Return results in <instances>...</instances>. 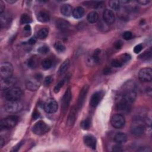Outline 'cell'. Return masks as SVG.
<instances>
[{"label":"cell","instance_id":"cell-25","mask_svg":"<svg viewBox=\"0 0 152 152\" xmlns=\"http://www.w3.org/2000/svg\"><path fill=\"white\" fill-rule=\"evenodd\" d=\"M69 64H70V61H69V59H65L62 63V64L60 65L59 69H58V74L59 75H62L64 74L66 71V70L68 69V68H69Z\"/></svg>","mask_w":152,"mask_h":152},{"label":"cell","instance_id":"cell-47","mask_svg":"<svg viewBox=\"0 0 152 152\" xmlns=\"http://www.w3.org/2000/svg\"><path fill=\"white\" fill-rule=\"evenodd\" d=\"M111 72H112V69L109 67H106L103 69V74L104 75H108V74H110Z\"/></svg>","mask_w":152,"mask_h":152},{"label":"cell","instance_id":"cell-42","mask_svg":"<svg viewBox=\"0 0 152 152\" xmlns=\"http://www.w3.org/2000/svg\"><path fill=\"white\" fill-rule=\"evenodd\" d=\"M52 77L50 76H48L45 78V80H44V84L46 86H48L52 81Z\"/></svg>","mask_w":152,"mask_h":152},{"label":"cell","instance_id":"cell-43","mask_svg":"<svg viewBox=\"0 0 152 152\" xmlns=\"http://www.w3.org/2000/svg\"><path fill=\"white\" fill-rule=\"evenodd\" d=\"M142 49V46L141 44H138L137 45H136L134 48V52L135 53H138L139 52H140Z\"/></svg>","mask_w":152,"mask_h":152},{"label":"cell","instance_id":"cell-9","mask_svg":"<svg viewBox=\"0 0 152 152\" xmlns=\"http://www.w3.org/2000/svg\"><path fill=\"white\" fill-rule=\"evenodd\" d=\"M110 122L114 128L116 129H119L124 126L125 124V119L124 115L120 113H117L112 116Z\"/></svg>","mask_w":152,"mask_h":152},{"label":"cell","instance_id":"cell-15","mask_svg":"<svg viewBox=\"0 0 152 152\" xmlns=\"http://www.w3.org/2000/svg\"><path fill=\"white\" fill-rule=\"evenodd\" d=\"M103 96V93L102 91H96L91 96L90 99V106L93 107H96L99 102H100L101 99H102Z\"/></svg>","mask_w":152,"mask_h":152},{"label":"cell","instance_id":"cell-28","mask_svg":"<svg viewBox=\"0 0 152 152\" xmlns=\"http://www.w3.org/2000/svg\"><path fill=\"white\" fill-rule=\"evenodd\" d=\"M41 65L44 69H49L52 66L53 61L50 58H46L42 61Z\"/></svg>","mask_w":152,"mask_h":152},{"label":"cell","instance_id":"cell-16","mask_svg":"<svg viewBox=\"0 0 152 152\" xmlns=\"http://www.w3.org/2000/svg\"><path fill=\"white\" fill-rule=\"evenodd\" d=\"M15 80L12 77L6 79L1 78V89L2 90H7L12 87L13 85L15 84Z\"/></svg>","mask_w":152,"mask_h":152},{"label":"cell","instance_id":"cell-5","mask_svg":"<svg viewBox=\"0 0 152 152\" xmlns=\"http://www.w3.org/2000/svg\"><path fill=\"white\" fill-rule=\"evenodd\" d=\"M42 74H37L33 78H29L26 83V88L30 91H34L38 90L40 85V80L42 79Z\"/></svg>","mask_w":152,"mask_h":152},{"label":"cell","instance_id":"cell-29","mask_svg":"<svg viewBox=\"0 0 152 152\" xmlns=\"http://www.w3.org/2000/svg\"><path fill=\"white\" fill-rule=\"evenodd\" d=\"M151 49L149 50H147L146 51H145L144 53H142V54H141L138 58L143 61H147V60H149L151 59L152 54H151Z\"/></svg>","mask_w":152,"mask_h":152},{"label":"cell","instance_id":"cell-13","mask_svg":"<svg viewBox=\"0 0 152 152\" xmlns=\"http://www.w3.org/2000/svg\"><path fill=\"white\" fill-rule=\"evenodd\" d=\"M88 88H89V86L88 85H85L84 86V87L81 88L80 94H79V96H78V102H77V107L76 108L78 110H80L81 109L83 104L84 102L85 99L86 97L87 94L88 93Z\"/></svg>","mask_w":152,"mask_h":152},{"label":"cell","instance_id":"cell-27","mask_svg":"<svg viewBox=\"0 0 152 152\" xmlns=\"http://www.w3.org/2000/svg\"><path fill=\"white\" fill-rule=\"evenodd\" d=\"M1 27H2L3 26H7L8 24H9L11 22V17L10 16V15H9V14H1Z\"/></svg>","mask_w":152,"mask_h":152},{"label":"cell","instance_id":"cell-41","mask_svg":"<svg viewBox=\"0 0 152 152\" xmlns=\"http://www.w3.org/2000/svg\"><path fill=\"white\" fill-rule=\"evenodd\" d=\"M113 46V48L115 49L118 50V49H120L122 47L123 43H122V42L121 40H117V41L114 42Z\"/></svg>","mask_w":152,"mask_h":152},{"label":"cell","instance_id":"cell-8","mask_svg":"<svg viewBox=\"0 0 152 152\" xmlns=\"http://www.w3.org/2000/svg\"><path fill=\"white\" fill-rule=\"evenodd\" d=\"M43 107L46 113H53L57 111L58 104L54 99L49 98L44 103Z\"/></svg>","mask_w":152,"mask_h":152},{"label":"cell","instance_id":"cell-20","mask_svg":"<svg viewBox=\"0 0 152 152\" xmlns=\"http://www.w3.org/2000/svg\"><path fill=\"white\" fill-rule=\"evenodd\" d=\"M72 7L69 4H64L61 7V12L65 17L70 16L72 13Z\"/></svg>","mask_w":152,"mask_h":152},{"label":"cell","instance_id":"cell-33","mask_svg":"<svg viewBox=\"0 0 152 152\" xmlns=\"http://www.w3.org/2000/svg\"><path fill=\"white\" fill-rule=\"evenodd\" d=\"M90 125H91V122H90V120L89 118H87V119L83 120L80 123V126L81 127V128H83V129H85V130L88 129L90 127Z\"/></svg>","mask_w":152,"mask_h":152},{"label":"cell","instance_id":"cell-10","mask_svg":"<svg viewBox=\"0 0 152 152\" xmlns=\"http://www.w3.org/2000/svg\"><path fill=\"white\" fill-rule=\"evenodd\" d=\"M71 91L70 88H68L65 91L61 102V109L63 113H65L68 108L71 100Z\"/></svg>","mask_w":152,"mask_h":152},{"label":"cell","instance_id":"cell-34","mask_svg":"<svg viewBox=\"0 0 152 152\" xmlns=\"http://www.w3.org/2000/svg\"><path fill=\"white\" fill-rule=\"evenodd\" d=\"M31 22V19L28 15L24 14L21 15L20 18L21 24H29Z\"/></svg>","mask_w":152,"mask_h":152},{"label":"cell","instance_id":"cell-36","mask_svg":"<svg viewBox=\"0 0 152 152\" xmlns=\"http://www.w3.org/2000/svg\"><path fill=\"white\" fill-rule=\"evenodd\" d=\"M37 52L42 55L48 53L49 52V48L47 45H43L37 49Z\"/></svg>","mask_w":152,"mask_h":152},{"label":"cell","instance_id":"cell-14","mask_svg":"<svg viewBox=\"0 0 152 152\" xmlns=\"http://www.w3.org/2000/svg\"><path fill=\"white\" fill-rule=\"evenodd\" d=\"M103 19L107 24H112L115 21V16L113 12L108 9H106L103 13Z\"/></svg>","mask_w":152,"mask_h":152},{"label":"cell","instance_id":"cell-21","mask_svg":"<svg viewBox=\"0 0 152 152\" xmlns=\"http://www.w3.org/2000/svg\"><path fill=\"white\" fill-rule=\"evenodd\" d=\"M55 26L59 30H66L69 26V23L66 20L59 18L56 21Z\"/></svg>","mask_w":152,"mask_h":152},{"label":"cell","instance_id":"cell-7","mask_svg":"<svg viewBox=\"0 0 152 152\" xmlns=\"http://www.w3.org/2000/svg\"><path fill=\"white\" fill-rule=\"evenodd\" d=\"M18 121V118L17 116H10L1 121L0 126L1 128L4 129H11L16 125Z\"/></svg>","mask_w":152,"mask_h":152},{"label":"cell","instance_id":"cell-3","mask_svg":"<svg viewBox=\"0 0 152 152\" xmlns=\"http://www.w3.org/2000/svg\"><path fill=\"white\" fill-rule=\"evenodd\" d=\"M13 73V66L8 62H2L0 65V75L1 79H6L12 77Z\"/></svg>","mask_w":152,"mask_h":152},{"label":"cell","instance_id":"cell-37","mask_svg":"<svg viewBox=\"0 0 152 152\" xmlns=\"http://www.w3.org/2000/svg\"><path fill=\"white\" fill-rule=\"evenodd\" d=\"M131 55L129 54H128V53H124V54H122L121 56V57H120V58L119 59L123 64V65H124L125 63L128 62L131 59Z\"/></svg>","mask_w":152,"mask_h":152},{"label":"cell","instance_id":"cell-44","mask_svg":"<svg viewBox=\"0 0 152 152\" xmlns=\"http://www.w3.org/2000/svg\"><path fill=\"white\" fill-rule=\"evenodd\" d=\"M112 151H116V152H119V151H122L123 149L122 148V147L119 145H116L115 146L113 147L112 148Z\"/></svg>","mask_w":152,"mask_h":152},{"label":"cell","instance_id":"cell-30","mask_svg":"<svg viewBox=\"0 0 152 152\" xmlns=\"http://www.w3.org/2000/svg\"><path fill=\"white\" fill-rule=\"evenodd\" d=\"M38 64L37 59L35 56H31L27 62V65L30 68H34L37 66Z\"/></svg>","mask_w":152,"mask_h":152},{"label":"cell","instance_id":"cell-31","mask_svg":"<svg viewBox=\"0 0 152 152\" xmlns=\"http://www.w3.org/2000/svg\"><path fill=\"white\" fill-rule=\"evenodd\" d=\"M48 35V30L45 28L40 29L37 33V36L40 39H43L46 38Z\"/></svg>","mask_w":152,"mask_h":152},{"label":"cell","instance_id":"cell-40","mask_svg":"<svg viewBox=\"0 0 152 152\" xmlns=\"http://www.w3.org/2000/svg\"><path fill=\"white\" fill-rule=\"evenodd\" d=\"M123 38L126 40H130L132 37V33L129 31H125L124 33H123Z\"/></svg>","mask_w":152,"mask_h":152},{"label":"cell","instance_id":"cell-46","mask_svg":"<svg viewBox=\"0 0 152 152\" xmlns=\"http://www.w3.org/2000/svg\"><path fill=\"white\" fill-rule=\"evenodd\" d=\"M22 142H19L18 144H17L15 146H14V147H13V149L11 150L12 151H17L19 149H20V147L21 146V145H22Z\"/></svg>","mask_w":152,"mask_h":152},{"label":"cell","instance_id":"cell-24","mask_svg":"<svg viewBox=\"0 0 152 152\" xmlns=\"http://www.w3.org/2000/svg\"><path fill=\"white\" fill-rule=\"evenodd\" d=\"M84 12H85L84 9L83 7H77L73 10L72 15L75 18L78 19V18H81L84 15Z\"/></svg>","mask_w":152,"mask_h":152},{"label":"cell","instance_id":"cell-39","mask_svg":"<svg viewBox=\"0 0 152 152\" xmlns=\"http://www.w3.org/2000/svg\"><path fill=\"white\" fill-rule=\"evenodd\" d=\"M111 65L113 67L118 68V67H121L123 65V64L121 62V61L119 59H115L112 61Z\"/></svg>","mask_w":152,"mask_h":152},{"label":"cell","instance_id":"cell-26","mask_svg":"<svg viewBox=\"0 0 152 152\" xmlns=\"http://www.w3.org/2000/svg\"><path fill=\"white\" fill-rule=\"evenodd\" d=\"M87 20L90 23H96L99 20V14L96 11H91L87 17Z\"/></svg>","mask_w":152,"mask_h":152},{"label":"cell","instance_id":"cell-6","mask_svg":"<svg viewBox=\"0 0 152 152\" xmlns=\"http://www.w3.org/2000/svg\"><path fill=\"white\" fill-rule=\"evenodd\" d=\"M49 130V126L43 121H39L32 126V131L37 135H42Z\"/></svg>","mask_w":152,"mask_h":152},{"label":"cell","instance_id":"cell-50","mask_svg":"<svg viewBox=\"0 0 152 152\" xmlns=\"http://www.w3.org/2000/svg\"><path fill=\"white\" fill-rule=\"evenodd\" d=\"M30 30H31V27H30V26L28 25V24L26 25V26H24V30L25 31H30Z\"/></svg>","mask_w":152,"mask_h":152},{"label":"cell","instance_id":"cell-22","mask_svg":"<svg viewBox=\"0 0 152 152\" xmlns=\"http://www.w3.org/2000/svg\"><path fill=\"white\" fill-rule=\"evenodd\" d=\"M37 20L42 23H46L50 20V15L45 11H40L37 14Z\"/></svg>","mask_w":152,"mask_h":152},{"label":"cell","instance_id":"cell-49","mask_svg":"<svg viewBox=\"0 0 152 152\" xmlns=\"http://www.w3.org/2000/svg\"><path fill=\"white\" fill-rule=\"evenodd\" d=\"M36 42V39L35 37H31L28 41V43L29 45H34Z\"/></svg>","mask_w":152,"mask_h":152},{"label":"cell","instance_id":"cell-32","mask_svg":"<svg viewBox=\"0 0 152 152\" xmlns=\"http://www.w3.org/2000/svg\"><path fill=\"white\" fill-rule=\"evenodd\" d=\"M109 5L112 10L115 11H117L120 8V1H110L109 2Z\"/></svg>","mask_w":152,"mask_h":152},{"label":"cell","instance_id":"cell-2","mask_svg":"<svg viewBox=\"0 0 152 152\" xmlns=\"http://www.w3.org/2000/svg\"><path fill=\"white\" fill-rule=\"evenodd\" d=\"M23 91L18 87H11L5 91V97L8 101L18 100L23 96Z\"/></svg>","mask_w":152,"mask_h":152},{"label":"cell","instance_id":"cell-51","mask_svg":"<svg viewBox=\"0 0 152 152\" xmlns=\"http://www.w3.org/2000/svg\"><path fill=\"white\" fill-rule=\"evenodd\" d=\"M4 142H5V141H4V140L3 137L2 136H1L0 137V147H3V145L4 144Z\"/></svg>","mask_w":152,"mask_h":152},{"label":"cell","instance_id":"cell-17","mask_svg":"<svg viewBox=\"0 0 152 152\" xmlns=\"http://www.w3.org/2000/svg\"><path fill=\"white\" fill-rule=\"evenodd\" d=\"M84 144L88 147L92 149H96L97 140L96 138L92 135H87L83 138Z\"/></svg>","mask_w":152,"mask_h":152},{"label":"cell","instance_id":"cell-35","mask_svg":"<svg viewBox=\"0 0 152 152\" xmlns=\"http://www.w3.org/2000/svg\"><path fill=\"white\" fill-rule=\"evenodd\" d=\"M54 48L56 51L59 53L64 52L65 50V47L64 45L61 43L60 42H56L54 45Z\"/></svg>","mask_w":152,"mask_h":152},{"label":"cell","instance_id":"cell-48","mask_svg":"<svg viewBox=\"0 0 152 152\" xmlns=\"http://www.w3.org/2000/svg\"><path fill=\"white\" fill-rule=\"evenodd\" d=\"M150 1H147V0H140V1H137V2L141 5H147L148 4Z\"/></svg>","mask_w":152,"mask_h":152},{"label":"cell","instance_id":"cell-4","mask_svg":"<svg viewBox=\"0 0 152 152\" xmlns=\"http://www.w3.org/2000/svg\"><path fill=\"white\" fill-rule=\"evenodd\" d=\"M23 108V103L18 100L8 101L5 105V110L8 113H15L21 111Z\"/></svg>","mask_w":152,"mask_h":152},{"label":"cell","instance_id":"cell-1","mask_svg":"<svg viewBox=\"0 0 152 152\" xmlns=\"http://www.w3.org/2000/svg\"><path fill=\"white\" fill-rule=\"evenodd\" d=\"M147 124L141 118L134 120L131 125V132L135 136L142 135L145 130Z\"/></svg>","mask_w":152,"mask_h":152},{"label":"cell","instance_id":"cell-23","mask_svg":"<svg viewBox=\"0 0 152 152\" xmlns=\"http://www.w3.org/2000/svg\"><path fill=\"white\" fill-rule=\"evenodd\" d=\"M114 141L119 144L124 143L127 141V135L124 132H118L114 137Z\"/></svg>","mask_w":152,"mask_h":152},{"label":"cell","instance_id":"cell-52","mask_svg":"<svg viewBox=\"0 0 152 152\" xmlns=\"http://www.w3.org/2000/svg\"><path fill=\"white\" fill-rule=\"evenodd\" d=\"M33 114V118H34V119H37V118L39 116V113L37 112H36V111H35Z\"/></svg>","mask_w":152,"mask_h":152},{"label":"cell","instance_id":"cell-11","mask_svg":"<svg viewBox=\"0 0 152 152\" xmlns=\"http://www.w3.org/2000/svg\"><path fill=\"white\" fill-rule=\"evenodd\" d=\"M101 53V50L99 49H95L92 53L88 55L87 58V63L90 66L96 65L100 60V55Z\"/></svg>","mask_w":152,"mask_h":152},{"label":"cell","instance_id":"cell-12","mask_svg":"<svg viewBox=\"0 0 152 152\" xmlns=\"http://www.w3.org/2000/svg\"><path fill=\"white\" fill-rule=\"evenodd\" d=\"M139 79L144 82H150L152 80V69L150 68H144L140 70Z\"/></svg>","mask_w":152,"mask_h":152},{"label":"cell","instance_id":"cell-18","mask_svg":"<svg viewBox=\"0 0 152 152\" xmlns=\"http://www.w3.org/2000/svg\"><path fill=\"white\" fill-rule=\"evenodd\" d=\"M130 103L122 100H121L117 104V109L118 110L122 112V113H127L131 110V105Z\"/></svg>","mask_w":152,"mask_h":152},{"label":"cell","instance_id":"cell-45","mask_svg":"<svg viewBox=\"0 0 152 152\" xmlns=\"http://www.w3.org/2000/svg\"><path fill=\"white\" fill-rule=\"evenodd\" d=\"M5 10V4L2 1H0V14H3Z\"/></svg>","mask_w":152,"mask_h":152},{"label":"cell","instance_id":"cell-38","mask_svg":"<svg viewBox=\"0 0 152 152\" xmlns=\"http://www.w3.org/2000/svg\"><path fill=\"white\" fill-rule=\"evenodd\" d=\"M64 83H65V80H62L59 81L56 84V86H55V87H54V88H53L54 92H55V93H58L60 91V90H61V88L62 87V86H64Z\"/></svg>","mask_w":152,"mask_h":152},{"label":"cell","instance_id":"cell-53","mask_svg":"<svg viewBox=\"0 0 152 152\" xmlns=\"http://www.w3.org/2000/svg\"><path fill=\"white\" fill-rule=\"evenodd\" d=\"M8 3H10V4H14L17 1H14V0H7L6 1Z\"/></svg>","mask_w":152,"mask_h":152},{"label":"cell","instance_id":"cell-19","mask_svg":"<svg viewBox=\"0 0 152 152\" xmlns=\"http://www.w3.org/2000/svg\"><path fill=\"white\" fill-rule=\"evenodd\" d=\"M76 109H77L76 107L75 108L72 107L69 113L67 121H66V125L68 127L72 126L75 122V121L76 119V112H77Z\"/></svg>","mask_w":152,"mask_h":152}]
</instances>
